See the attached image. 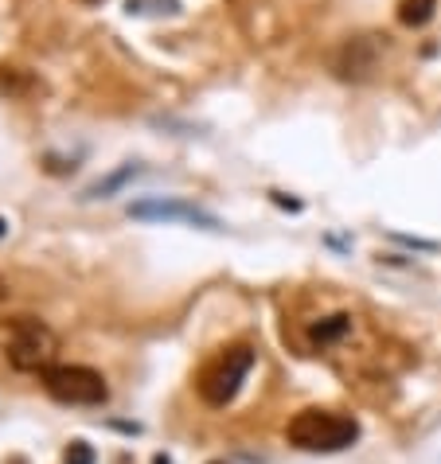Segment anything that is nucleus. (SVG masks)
I'll list each match as a JSON object with an SVG mask.
<instances>
[{"label": "nucleus", "instance_id": "f257e3e1", "mask_svg": "<svg viewBox=\"0 0 441 464\" xmlns=\"http://www.w3.org/2000/svg\"><path fill=\"white\" fill-rule=\"evenodd\" d=\"M285 437L301 453H344L359 441V421L336 410H301L285 425Z\"/></svg>", "mask_w": 441, "mask_h": 464}, {"label": "nucleus", "instance_id": "f03ea898", "mask_svg": "<svg viewBox=\"0 0 441 464\" xmlns=\"http://www.w3.org/2000/svg\"><path fill=\"white\" fill-rule=\"evenodd\" d=\"M55 352H59V340L44 320L35 316H16L5 324V355L16 371H44L55 367Z\"/></svg>", "mask_w": 441, "mask_h": 464}, {"label": "nucleus", "instance_id": "7ed1b4c3", "mask_svg": "<svg viewBox=\"0 0 441 464\" xmlns=\"http://www.w3.org/2000/svg\"><path fill=\"white\" fill-rule=\"evenodd\" d=\"M250 367H254V347L235 343V347H227V352H219L215 359H207L200 379H196L200 398L207 406H227L230 398L239 394L246 375H250Z\"/></svg>", "mask_w": 441, "mask_h": 464}, {"label": "nucleus", "instance_id": "20e7f679", "mask_svg": "<svg viewBox=\"0 0 441 464\" xmlns=\"http://www.w3.org/2000/svg\"><path fill=\"white\" fill-rule=\"evenodd\" d=\"M44 391L63 406H102L110 398L106 379L94 367L79 363H55L44 371Z\"/></svg>", "mask_w": 441, "mask_h": 464}, {"label": "nucleus", "instance_id": "39448f33", "mask_svg": "<svg viewBox=\"0 0 441 464\" xmlns=\"http://www.w3.org/2000/svg\"><path fill=\"white\" fill-rule=\"evenodd\" d=\"M332 67L340 79H352V82L371 79L375 67H379V44H375V35H356V40H348L340 51H336Z\"/></svg>", "mask_w": 441, "mask_h": 464}, {"label": "nucleus", "instance_id": "423d86ee", "mask_svg": "<svg viewBox=\"0 0 441 464\" xmlns=\"http://www.w3.org/2000/svg\"><path fill=\"white\" fill-rule=\"evenodd\" d=\"M129 215H133V218H184V223L219 230L215 215L200 211L196 203H180V199H141V203H129Z\"/></svg>", "mask_w": 441, "mask_h": 464}, {"label": "nucleus", "instance_id": "0eeeda50", "mask_svg": "<svg viewBox=\"0 0 441 464\" xmlns=\"http://www.w3.org/2000/svg\"><path fill=\"white\" fill-rule=\"evenodd\" d=\"M437 12V0H398V24L402 28H426Z\"/></svg>", "mask_w": 441, "mask_h": 464}, {"label": "nucleus", "instance_id": "6e6552de", "mask_svg": "<svg viewBox=\"0 0 441 464\" xmlns=\"http://www.w3.org/2000/svg\"><path fill=\"white\" fill-rule=\"evenodd\" d=\"M133 176H137V164H125L122 172H113L110 179H102V184H94V188L86 191V196H90V199H106L110 191H118V188L125 184V179H133Z\"/></svg>", "mask_w": 441, "mask_h": 464}, {"label": "nucleus", "instance_id": "1a4fd4ad", "mask_svg": "<svg viewBox=\"0 0 441 464\" xmlns=\"http://www.w3.org/2000/svg\"><path fill=\"white\" fill-rule=\"evenodd\" d=\"M348 328H352V316H328L324 324L313 328V340H317V343H328V340H336V336H344Z\"/></svg>", "mask_w": 441, "mask_h": 464}, {"label": "nucleus", "instance_id": "9d476101", "mask_svg": "<svg viewBox=\"0 0 441 464\" xmlns=\"http://www.w3.org/2000/svg\"><path fill=\"white\" fill-rule=\"evenodd\" d=\"M67 464H94V449H90L86 441H74L67 449Z\"/></svg>", "mask_w": 441, "mask_h": 464}, {"label": "nucleus", "instance_id": "9b49d317", "mask_svg": "<svg viewBox=\"0 0 441 464\" xmlns=\"http://www.w3.org/2000/svg\"><path fill=\"white\" fill-rule=\"evenodd\" d=\"M5 301H8V281L0 277V304H5Z\"/></svg>", "mask_w": 441, "mask_h": 464}, {"label": "nucleus", "instance_id": "f8f14e48", "mask_svg": "<svg viewBox=\"0 0 441 464\" xmlns=\"http://www.w3.org/2000/svg\"><path fill=\"white\" fill-rule=\"evenodd\" d=\"M8 235V223H5V218H0V238H5Z\"/></svg>", "mask_w": 441, "mask_h": 464}, {"label": "nucleus", "instance_id": "ddd939ff", "mask_svg": "<svg viewBox=\"0 0 441 464\" xmlns=\"http://www.w3.org/2000/svg\"><path fill=\"white\" fill-rule=\"evenodd\" d=\"M86 5H102V0H86Z\"/></svg>", "mask_w": 441, "mask_h": 464}]
</instances>
